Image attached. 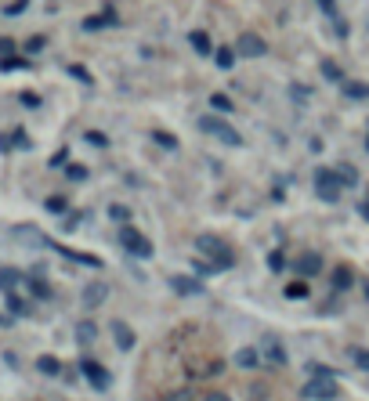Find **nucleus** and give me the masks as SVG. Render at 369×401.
Returning a JSON list of instances; mask_svg holds the SVG:
<instances>
[{
	"mask_svg": "<svg viewBox=\"0 0 369 401\" xmlns=\"http://www.w3.org/2000/svg\"><path fill=\"white\" fill-rule=\"evenodd\" d=\"M196 246H199V257H206V261H210L214 268H228L235 257H232V250L221 243L217 235H199L196 239Z\"/></svg>",
	"mask_w": 369,
	"mask_h": 401,
	"instance_id": "nucleus-1",
	"label": "nucleus"
},
{
	"mask_svg": "<svg viewBox=\"0 0 369 401\" xmlns=\"http://www.w3.org/2000/svg\"><path fill=\"white\" fill-rule=\"evenodd\" d=\"M341 188H344V181H341V174L336 170H315V192L318 196H323L326 203H336L341 199Z\"/></svg>",
	"mask_w": 369,
	"mask_h": 401,
	"instance_id": "nucleus-2",
	"label": "nucleus"
},
{
	"mask_svg": "<svg viewBox=\"0 0 369 401\" xmlns=\"http://www.w3.org/2000/svg\"><path fill=\"white\" fill-rule=\"evenodd\" d=\"M120 246L127 250V253H134V257H152V243L141 232H134L131 224H127V228L120 232Z\"/></svg>",
	"mask_w": 369,
	"mask_h": 401,
	"instance_id": "nucleus-3",
	"label": "nucleus"
},
{
	"mask_svg": "<svg viewBox=\"0 0 369 401\" xmlns=\"http://www.w3.org/2000/svg\"><path fill=\"white\" fill-rule=\"evenodd\" d=\"M199 127H203L206 134H214L217 141H224V145H243V138H239L228 123H221V120H214V116H203Z\"/></svg>",
	"mask_w": 369,
	"mask_h": 401,
	"instance_id": "nucleus-4",
	"label": "nucleus"
},
{
	"mask_svg": "<svg viewBox=\"0 0 369 401\" xmlns=\"http://www.w3.org/2000/svg\"><path fill=\"white\" fill-rule=\"evenodd\" d=\"M261 358L268 362V365H286V347H282V340H279V336H261Z\"/></svg>",
	"mask_w": 369,
	"mask_h": 401,
	"instance_id": "nucleus-5",
	"label": "nucleus"
},
{
	"mask_svg": "<svg viewBox=\"0 0 369 401\" xmlns=\"http://www.w3.org/2000/svg\"><path fill=\"white\" fill-rule=\"evenodd\" d=\"M294 271H297L300 279H315L318 271H323V257H318V253H300L297 264H294Z\"/></svg>",
	"mask_w": 369,
	"mask_h": 401,
	"instance_id": "nucleus-6",
	"label": "nucleus"
},
{
	"mask_svg": "<svg viewBox=\"0 0 369 401\" xmlns=\"http://www.w3.org/2000/svg\"><path fill=\"white\" fill-rule=\"evenodd\" d=\"M304 398L333 401V398H336V383H333V380H315V376H312V383H308V387H304Z\"/></svg>",
	"mask_w": 369,
	"mask_h": 401,
	"instance_id": "nucleus-7",
	"label": "nucleus"
},
{
	"mask_svg": "<svg viewBox=\"0 0 369 401\" xmlns=\"http://www.w3.org/2000/svg\"><path fill=\"white\" fill-rule=\"evenodd\" d=\"M80 373H84V376L94 383V387H98V391H105V387H109V373H105V369H102L98 362H94V358H84V362H80Z\"/></svg>",
	"mask_w": 369,
	"mask_h": 401,
	"instance_id": "nucleus-8",
	"label": "nucleus"
},
{
	"mask_svg": "<svg viewBox=\"0 0 369 401\" xmlns=\"http://www.w3.org/2000/svg\"><path fill=\"white\" fill-rule=\"evenodd\" d=\"M235 55H243V58H261L264 55V40L261 37H253V33H243L235 44Z\"/></svg>",
	"mask_w": 369,
	"mask_h": 401,
	"instance_id": "nucleus-9",
	"label": "nucleus"
},
{
	"mask_svg": "<svg viewBox=\"0 0 369 401\" xmlns=\"http://www.w3.org/2000/svg\"><path fill=\"white\" fill-rule=\"evenodd\" d=\"M109 300V286L105 282H87L84 286V308H102Z\"/></svg>",
	"mask_w": 369,
	"mask_h": 401,
	"instance_id": "nucleus-10",
	"label": "nucleus"
},
{
	"mask_svg": "<svg viewBox=\"0 0 369 401\" xmlns=\"http://www.w3.org/2000/svg\"><path fill=\"white\" fill-rule=\"evenodd\" d=\"M258 362H264L258 347H239V351H235V365H239V369H253Z\"/></svg>",
	"mask_w": 369,
	"mask_h": 401,
	"instance_id": "nucleus-11",
	"label": "nucleus"
},
{
	"mask_svg": "<svg viewBox=\"0 0 369 401\" xmlns=\"http://www.w3.org/2000/svg\"><path fill=\"white\" fill-rule=\"evenodd\" d=\"M344 98H351V102L369 98V84H359V80H344Z\"/></svg>",
	"mask_w": 369,
	"mask_h": 401,
	"instance_id": "nucleus-12",
	"label": "nucleus"
},
{
	"mask_svg": "<svg viewBox=\"0 0 369 401\" xmlns=\"http://www.w3.org/2000/svg\"><path fill=\"white\" fill-rule=\"evenodd\" d=\"M112 333H116V344H120L123 351L134 347V333H131V326H127V322H112Z\"/></svg>",
	"mask_w": 369,
	"mask_h": 401,
	"instance_id": "nucleus-13",
	"label": "nucleus"
},
{
	"mask_svg": "<svg viewBox=\"0 0 369 401\" xmlns=\"http://www.w3.org/2000/svg\"><path fill=\"white\" fill-rule=\"evenodd\" d=\"M170 286H174L178 293H185V297H188V293H203V286H199L196 279H185V275H174Z\"/></svg>",
	"mask_w": 369,
	"mask_h": 401,
	"instance_id": "nucleus-14",
	"label": "nucleus"
},
{
	"mask_svg": "<svg viewBox=\"0 0 369 401\" xmlns=\"http://www.w3.org/2000/svg\"><path fill=\"white\" fill-rule=\"evenodd\" d=\"M188 44H192V47H196V51H199V55H210V51H214V44H210V37H206V33H203V29H196V33H192V37H188Z\"/></svg>",
	"mask_w": 369,
	"mask_h": 401,
	"instance_id": "nucleus-15",
	"label": "nucleus"
},
{
	"mask_svg": "<svg viewBox=\"0 0 369 401\" xmlns=\"http://www.w3.org/2000/svg\"><path fill=\"white\" fill-rule=\"evenodd\" d=\"M19 271H11V268H4V271H0V290H15V286H19Z\"/></svg>",
	"mask_w": 369,
	"mask_h": 401,
	"instance_id": "nucleus-16",
	"label": "nucleus"
},
{
	"mask_svg": "<svg viewBox=\"0 0 369 401\" xmlns=\"http://www.w3.org/2000/svg\"><path fill=\"white\" fill-rule=\"evenodd\" d=\"M348 355H351V362H355L359 369H366V373H369V351L366 347H351Z\"/></svg>",
	"mask_w": 369,
	"mask_h": 401,
	"instance_id": "nucleus-17",
	"label": "nucleus"
},
{
	"mask_svg": "<svg viewBox=\"0 0 369 401\" xmlns=\"http://www.w3.org/2000/svg\"><path fill=\"white\" fill-rule=\"evenodd\" d=\"M351 282H355V279H351L348 268H336V271H333V286H336V290H348Z\"/></svg>",
	"mask_w": 369,
	"mask_h": 401,
	"instance_id": "nucleus-18",
	"label": "nucleus"
},
{
	"mask_svg": "<svg viewBox=\"0 0 369 401\" xmlns=\"http://www.w3.org/2000/svg\"><path fill=\"white\" fill-rule=\"evenodd\" d=\"M336 174H341V181L344 185H359V170L351 167V163H344V167H336Z\"/></svg>",
	"mask_w": 369,
	"mask_h": 401,
	"instance_id": "nucleus-19",
	"label": "nucleus"
},
{
	"mask_svg": "<svg viewBox=\"0 0 369 401\" xmlns=\"http://www.w3.org/2000/svg\"><path fill=\"white\" fill-rule=\"evenodd\" d=\"M37 365H40V373H47V376H58V373H62V369H58V358H51V355H44Z\"/></svg>",
	"mask_w": 369,
	"mask_h": 401,
	"instance_id": "nucleus-20",
	"label": "nucleus"
},
{
	"mask_svg": "<svg viewBox=\"0 0 369 401\" xmlns=\"http://www.w3.org/2000/svg\"><path fill=\"white\" fill-rule=\"evenodd\" d=\"M214 58H217V66H221V69H232V62H235V51H232V47H221V51H217Z\"/></svg>",
	"mask_w": 369,
	"mask_h": 401,
	"instance_id": "nucleus-21",
	"label": "nucleus"
},
{
	"mask_svg": "<svg viewBox=\"0 0 369 401\" xmlns=\"http://www.w3.org/2000/svg\"><path fill=\"white\" fill-rule=\"evenodd\" d=\"M109 22H116V15H112V11H105L102 19H87L84 26H87V29H102V26H109Z\"/></svg>",
	"mask_w": 369,
	"mask_h": 401,
	"instance_id": "nucleus-22",
	"label": "nucleus"
},
{
	"mask_svg": "<svg viewBox=\"0 0 369 401\" xmlns=\"http://www.w3.org/2000/svg\"><path fill=\"white\" fill-rule=\"evenodd\" d=\"M109 217L120 221V224H127V221H131V210H127V206H109Z\"/></svg>",
	"mask_w": 369,
	"mask_h": 401,
	"instance_id": "nucleus-23",
	"label": "nucleus"
},
{
	"mask_svg": "<svg viewBox=\"0 0 369 401\" xmlns=\"http://www.w3.org/2000/svg\"><path fill=\"white\" fill-rule=\"evenodd\" d=\"M210 105H214L217 112H232V102L224 98V94H214V98H210Z\"/></svg>",
	"mask_w": 369,
	"mask_h": 401,
	"instance_id": "nucleus-24",
	"label": "nucleus"
},
{
	"mask_svg": "<svg viewBox=\"0 0 369 401\" xmlns=\"http://www.w3.org/2000/svg\"><path fill=\"white\" fill-rule=\"evenodd\" d=\"M94 336H98V329H94L91 322H84V326H80V340H94Z\"/></svg>",
	"mask_w": 369,
	"mask_h": 401,
	"instance_id": "nucleus-25",
	"label": "nucleus"
},
{
	"mask_svg": "<svg viewBox=\"0 0 369 401\" xmlns=\"http://www.w3.org/2000/svg\"><path fill=\"white\" fill-rule=\"evenodd\" d=\"M304 293H308V290H304V282H290V286H286V297H304Z\"/></svg>",
	"mask_w": 369,
	"mask_h": 401,
	"instance_id": "nucleus-26",
	"label": "nucleus"
},
{
	"mask_svg": "<svg viewBox=\"0 0 369 401\" xmlns=\"http://www.w3.org/2000/svg\"><path fill=\"white\" fill-rule=\"evenodd\" d=\"M323 73H326L330 80H341V69H336V66H333V62H330V58L323 62Z\"/></svg>",
	"mask_w": 369,
	"mask_h": 401,
	"instance_id": "nucleus-27",
	"label": "nucleus"
},
{
	"mask_svg": "<svg viewBox=\"0 0 369 401\" xmlns=\"http://www.w3.org/2000/svg\"><path fill=\"white\" fill-rule=\"evenodd\" d=\"M26 51H29V55H37V51H44V37H33V40H29V44H26Z\"/></svg>",
	"mask_w": 369,
	"mask_h": 401,
	"instance_id": "nucleus-28",
	"label": "nucleus"
},
{
	"mask_svg": "<svg viewBox=\"0 0 369 401\" xmlns=\"http://www.w3.org/2000/svg\"><path fill=\"white\" fill-rule=\"evenodd\" d=\"M8 308H11L15 315H26V304H22L19 297H11V300H8Z\"/></svg>",
	"mask_w": 369,
	"mask_h": 401,
	"instance_id": "nucleus-29",
	"label": "nucleus"
},
{
	"mask_svg": "<svg viewBox=\"0 0 369 401\" xmlns=\"http://www.w3.org/2000/svg\"><path fill=\"white\" fill-rule=\"evenodd\" d=\"M22 105H26V109H37L40 98H37V94H22Z\"/></svg>",
	"mask_w": 369,
	"mask_h": 401,
	"instance_id": "nucleus-30",
	"label": "nucleus"
},
{
	"mask_svg": "<svg viewBox=\"0 0 369 401\" xmlns=\"http://www.w3.org/2000/svg\"><path fill=\"white\" fill-rule=\"evenodd\" d=\"M156 141H159V145H167V149H174V145H178V141H174V138H167V134H159V131H156Z\"/></svg>",
	"mask_w": 369,
	"mask_h": 401,
	"instance_id": "nucleus-31",
	"label": "nucleus"
},
{
	"mask_svg": "<svg viewBox=\"0 0 369 401\" xmlns=\"http://www.w3.org/2000/svg\"><path fill=\"white\" fill-rule=\"evenodd\" d=\"M203 401H232V398H228V394H221V391H210Z\"/></svg>",
	"mask_w": 369,
	"mask_h": 401,
	"instance_id": "nucleus-32",
	"label": "nucleus"
},
{
	"mask_svg": "<svg viewBox=\"0 0 369 401\" xmlns=\"http://www.w3.org/2000/svg\"><path fill=\"white\" fill-rule=\"evenodd\" d=\"M167 401H192V394H188V391H174Z\"/></svg>",
	"mask_w": 369,
	"mask_h": 401,
	"instance_id": "nucleus-33",
	"label": "nucleus"
},
{
	"mask_svg": "<svg viewBox=\"0 0 369 401\" xmlns=\"http://www.w3.org/2000/svg\"><path fill=\"white\" fill-rule=\"evenodd\" d=\"M69 73H73V76H76V80H84V84H87V80H91V76H87V69H80V66H73V69H69Z\"/></svg>",
	"mask_w": 369,
	"mask_h": 401,
	"instance_id": "nucleus-34",
	"label": "nucleus"
},
{
	"mask_svg": "<svg viewBox=\"0 0 369 401\" xmlns=\"http://www.w3.org/2000/svg\"><path fill=\"white\" fill-rule=\"evenodd\" d=\"M69 178L80 181V178H87V170H84V167H69Z\"/></svg>",
	"mask_w": 369,
	"mask_h": 401,
	"instance_id": "nucleus-35",
	"label": "nucleus"
},
{
	"mask_svg": "<svg viewBox=\"0 0 369 401\" xmlns=\"http://www.w3.org/2000/svg\"><path fill=\"white\" fill-rule=\"evenodd\" d=\"M268 264H271V268L279 271V268H282V253H271V257H268Z\"/></svg>",
	"mask_w": 369,
	"mask_h": 401,
	"instance_id": "nucleus-36",
	"label": "nucleus"
},
{
	"mask_svg": "<svg viewBox=\"0 0 369 401\" xmlns=\"http://www.w3.org/2000/svg\"><path fill=\"white\" fill-rule=\"evenodd\" d=\"M359 210H362V217H366V221H369V199H366V203H362V206H359Z\"/></svg>",
	"mask_w": 369,
	"mask_h": 401,
	"instance_id": "nucleus-37",
	"label": "nucleus"
},
{
	"mask_svg": "<svg viewBox=\"0 0 369 401\" xmlns=\"http://www.w3.org/2000/svg\"><path fill=\"white\" fill-rule=\"evenodd\" d=\"M366 149H369V134H366Z\"/></svg>",
	"mask_w": 369,
	"mask_h": 401,
	"instance_id": "nucleus-38",
	"label": "nucleus"
},
{
	"mask_svg": "<svg viewBox=\"0 0 369 401\" xmlns=\"http://www.w3.org/2000/svg\"><path fill=\"white\" fill-rule=\"evenodd\" d=\"M366 297H369V286H366Z\"/></svg>",
	"mask_w": 369,
	"mask_h": 401,
	"instance_id": "nucleus-39",
	"label": "nucleus"
}]
</instances>
